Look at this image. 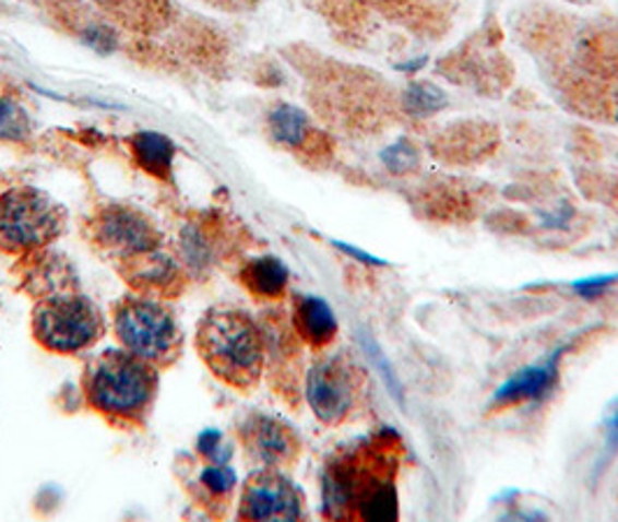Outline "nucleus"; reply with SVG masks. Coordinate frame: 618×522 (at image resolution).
I'll list each match as a JSON object with an SVG mask.
<instances>
[{"label": "nucleus", "mask_w": 618, "mask_h": 522, "mask_svg": "<svg viewBox=\"0 0 618 522\" xmlns=\"http://www.w3.org/2000/svg\"><path fill=\"white\" fill-rule=\"evenodd\" d=\"M238 513L242 520H298L302 501L294 483L265 467L247 478Z\"/></svg>", "instance_id": "obj_7"}, {"label": "nucleus", "mask_w": 618, "mask_h": 522, "mask_svg": "<svg viewBox=\"0 0 618 522\" xmlns=\"http://www.w3.org/2000/svg\"><path fill=\"white\" fill-rule=\"evenodd\" d=\"M94 3L115 22L144 33L166 26L173 16L170 0H94Z\"/></svg>", "instance_id": "obj_12"}, {"label": "nucleus", "mask_w": 618, "mask_h": 522, "mask_svg": "<svg viewBox=\"0 0 618 522\" xmlns=\"http://www.w3.org/2000/svg\"><path fill=\"white\" fill-rule=\"evenodd\" d=\"M333 247H337L342 253H347V256L356 258L358 263H366V265H372V268H384V265H389L387 260H381V258H377V256H372V253H368V251H363V249H358V247H352V245H347V241L333 239Z\"/></svg>", "instance_id": "obj_26"}, {"label": "nucleus", "mask_w": 618, "mask_h": 522, "mask_svg": "<svg viewBox=\"0 0 618 522\" xmlns=\"http://www.w3.org/2000/svg\"><path fill=\"white\" fill-rule=\"evenodd\" d=\"M88 230L100 249L119 260H131L161 249V233L154 221L129 204H107L98 210L88 221Z\"/></svg>", "instance_id": "obj_6"}, {"label": "nucleus", "mask_w": 618, "mask_h": 522, "mask_svg": "<svg viewBox=\"0 0 618 522\" xmlns=\"http://www.w3.org/2000/svg\"><path fill=\"white\" fill-rule=\"evenodd\" d=\"M200 488L205 490V495L214 497L216 501H228L233 495L235 486H238V476L224 462H216L212 467H205L198 476Z\"/></svg>", "instance_id": "obj_22"}, {"label": "nucleus", "mask_w": 618, "mask_h": 522, "mask_svg": "<svg viewBox=\"0 0 618 522\" xmlns=\"http://www.w3.org/2000/svg\"><path fill=\"white\" fill-rule=\"evenodd\" d=\"M240 282L253 297H261V300H277L288 286V268L277 256L251 258L240 270Z\"/></svg>", "instance_id": "obj_16"}, {"label": "nucleus", "mask_w": 618, "mask_h": 522, "mask_svg": "<svg viewBox=\"0 0 618 522\" xmlns=\"http://www.w3.org/2000/svg\"><path fill=\"white\" fill-rule=\"evenodd\" d=\"M428 66V56H419V59H412V61H405V63H397L395 70L400 72H407V74H416L419 70H424Z\"/></svg>", "instance_id": "obj_28"}, {"label": "nucleus", "mask_w": 618, "mask_h": 522, "mask_svg": "<svg viewBox=\"0 0 618 522\" xmlns=\"http://www.w3.org/2000/svg\"><path fill=\"white\" fill-rule=\"evenodd\" d=\"M360 346L363 351L368 353V358L372 363V367L377 369V375L381 377V381H384L387 390H389V395L400 404V406H405V390H403V383H400L397 375H395V367L393 363L389 360V356L384 351H381V346L377 344V340H372L370 334L363 332L360 334Z\"/></svg>", "instance_id": "obj_20"}, {"label": "nucleus", "mask_w": 618, "mask_h": 522, "mask_svg": "<svg viewBox=\"0 0 618 522\" xmlns=\"http://www.w3.org/2000/svg\"><path fill=\"white\" fill-rule=\"evenodd\" d=\"M294 323L300 337L312 346H325L335 340L337 319L333 307L319 295H300L296 300Z\"/></svg>", "instance_id": "obj_14"}, {"label": "nucleus", "mask_w": 618, "mask_h": 522, "mask_svg": "<svg viewBox=\"0 0 618 522\" xmlns=\"http://www.w3.org/2000/svg\"><path fill=\"white\" fill-rule=\"evenodd\" d=\"M379 158L391 175H412L419 170L421 165L419 152H416V146L407 138H400L393 144H389L384 152L379 154Z\"/></svg>", "instance_id": "obj_21"}, {"label": "nucleus", "mask_w": 618, "mask_h": 522, "mask_svg": "<svg viewBox=\"0 0 618 522\" xmlns=\"http://www.w3.org/2000/svg\"><path fill=\"white\" fill-rule=\"evenodd\" d=\"M268 130L272 140L288 149H309L317 138L312 121H309L305 111L288 103H280L270 109Z\"/></svg>", "instance_id": "obj_17"}, {"label": "nucleus", "mask_w": 618, "mask_h": 522, "mask_svg": "<svg viewBox=\"0 0 618 522\" xmlns=\"http://www.w3.org/2000/svg\"><path fill=\"white\" fill-rule=\"evenodd\" d=\"M305 395L321 423L335 425L347 418L354 406V383L340 360H321L307 375Z\"/></svg>", "instance_id": "obj_8"}, {"label": "nucleus", "mask_w": 618, "mask_h": 522, "mask_svg": "<svg viewBox=\"0 0 618 522\" xmlns=\"http://www.w3.org/2000/svg\"><path fill=\"white\" fill-rule=\"evenodd\" d=\"M198 353L224 383L249 390L259 383L263 371V337L259 325L245 311L230 307L210 309L198 325Z\"/></svg>", "instance_id": "obj_1"}, {"label": "nucleus", "mask_w": 618, "mask_h": 522, "mask_svg": "<svg viewBox=\"0 0 618 522\" xmlns=\"http://www.w3.org/2000/svg\"><path fill=\"white\" fill-rule=\"evenodd\" d=\"M66 228V210L35 186H14L0 195V251L28 256L47 249Z\"/></svg>", "instance_id": "obj_4"}, {"label": "nucleus", "mask_w": 618, "mask_h": 522, "mask_svg": "<svg viewBox=\"0 0 618 522\" xmlns=\"http://www.w3.org/2000/svg\"><path fill=\"white\" fill-rule=\"evenodd\" d=\"M618 282V272H611V274H593V276H584V278H574V282L570 284V288L581 295V297H586V300H597L599 295H605L609 286H614Z\"/></svg>", "instance_id": "obj_24"}, {"label": "nucleus", "mask_w": 618, "mask_h": 522, "mask_svg": "<svg viewBox=\"0 0 618 522\" xmlns=\"http://www.w3.org/2000/svg\"><path fill=\"white\" fill-rule=\"evenodd\" d=\"M112 323L121 346L154 367H170L179 358L185 334L173 309L156 297H123L115 307Z\"/></svg>", "instance_id": "obj_3"}, {"label": "nucleus", "mask_w": 618, "mask_h": 522, "mask_svg": "<svg viewBox=\"0 0 618 522\" xmlns=\"http://www.w3.org/2000/svg\"><path fill=\"white\" fill-rule=\"evenodd\" d=\"M158 390L156 367L129 351H105L88 363L84 393L98 414L142 423L147 418Z\"/></svg>", "instance_id": "obj_2"}, {"label": "nucleus", "mask_w": 618, "mask_h": 522, "mask_svg": "<svg viewBox=\"0 0 618 522\" xmlns=\"http://www.w3.org/2000/svg\"><path fill=\"white\" fill-rule=\"evenodd\" d=\"M568 346L554 351L547 360L537 365L519 369L514 377H509L496 393V404H519V402H539L551 393V388L558 381V367L560 358L566 356Z\"/></svg>", "instance_id": "obj_10"}, {"label": "nucleus", "mask_w": 618, "mask_h": 522, "mask_svg": "<svg viewBox=\"0 0 618 522\" xmlns=\"http://www.w3.org/2000/svg\"><path fill=\"white\" fill-rule=\"evenodd\" d=\"M207 3L214 8H222V10H245L257 3V0H207Z\"/></svg>", "instance_id": "obj_27"}, {"label": "nucleus", "mask_w": 618, "mask_h": 522, "mask_svg": "<svg viewBox=\"0 0 618 522\" xmlns=\"http://www.w3.org/2000/svg\"><path fill=\"white\" fill-rule=\"evenodd\" d=\"M449 105V96L438 86L430 82H414L403 93V109L412 117H432L442 111Z\"/></svg>", "instance_id": "obj_18"}, {"label": "nucleus", "mask_w": 618, "mask_h": 522, "mask_svg": "<svg viewBox=\"0 0 618 522\" xmlns=\"http://www.w3.org/2000/svg\"><path fill=\"white\" fill-rule=\"evenodd\" d=\"M129 146L133 161L142 173H147L161 181L170 179L177 146L168 135L156 133V130H140V133L129 140Z\"/></svg>", "instance_id": "obj_15"}, {"label": "nucleus", "mask_w": 618, "mask_h": 522, "mask_svg": "<svg viewBox=\"0 0 618 522\" xmlns=\"http://www.w3.org/2000/svg\"><path fill=\"white\" fill-rule=\"evenodd\" d=\"M22 258L28 260L24 270V284L33 295H38L40 300L49 295L72 290V286H75V282H72L75 276H72L70 265L66 260L51 256L47 249H40Z\"/></svg>", "instance_id": "obj_13"}, {"label": "nucleus", "mask_w": 618, "mask_h": 522, "mask_svg": "<svg viewBox=\"0 0 618 522\" xmlns=\"http://www.w3.org/2000/svg\"><path fill=\"white\" fill-rule=\"evenodd\" d=\"M616 455H618V398L609 404V412L605 418V449H603V455H599L595 462L593 476L597 478L599 474H603Z\"/></svg>", "instance_id": "obj_23"}, {"label": "nucleus", "mask_w": 618, "mask_h": 522, "mask_svg": "<svg viewBox=\"0 0 618 522\" xmlns=\"http://www.w3.org/2000/svg\"><path fill=\"white\" fill-rule=\"evenodd\" d=\"M222 446H224V437H222V432H216V430H205L203 435L198 437L200 455H205L210 460H219Z\"/></svg>", "instance_id": "obj_25"}, {"label": "nucleus", "mask_w": 618, "mask_h": 522, "mask_svg": "<svg viewBox=\"0 0 618 522\" xmlns=\"http://www.w3.org/2000/svg\"><path fill=\"white\" fill-rule=\"evenodd\" d=\"M240 439L247 453L263 467H280L298 453V439L288 430V425L263 414H253L242 423Z\"/></svg>", "instance_id": "obj_9"}, {"label": "nucleus", "mask_w": 618, "mask_h": 522, "mask_svg": "<svg viewBox=\"0 0 618 522\" xmlns=\"http://www.w3.org/2000/svg\"><path fill=\"white\" fill-rule=\"evenodd\" d=\"M123 263L129 265L126 268V282L133 284V288L142 295L166 297L181 286V268L175 258L161 249L123 260Z\"/></svg>", "instance_id": "obj_11"}, {"label": "nucleus", "mask_w": 618, "mask_h": 522, "mask_svg": "<svg viewBox=\"0 0 618 522\" xmlns=\"http://www.w3.org/2000/svg\"><path fill=\"white\" fill-rule=\"evenodd\" d=\"M33 135L28 109L10 96H0V142L24 144Z\"/></svg>", "instance_id": "obj_19"}, {"label": "nucleus", "mask_w": 618, "mask_h": 522, "mask_svg": "<svg viewBox=\"0 0 618 522\" xmlns=\"http://www.w3.org/2000/svg\"><path fill=\"white\" fill-rule=\"evenodd\" d=\"M33 334L47 351L72 356L103 337L105 319L88 297L66 290L38 300L33 309Z\"/></svg>", "instance_id": "obj_5"}]
</instances>
